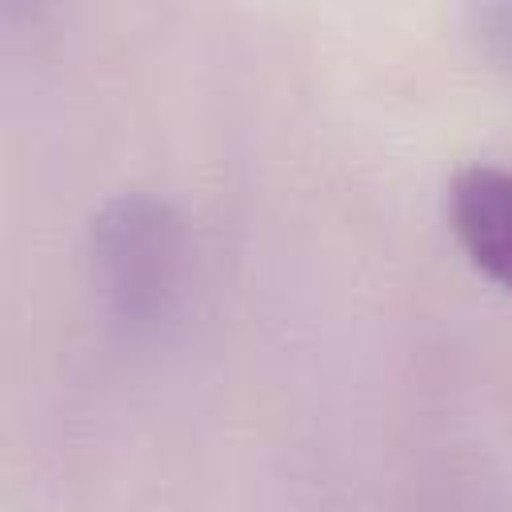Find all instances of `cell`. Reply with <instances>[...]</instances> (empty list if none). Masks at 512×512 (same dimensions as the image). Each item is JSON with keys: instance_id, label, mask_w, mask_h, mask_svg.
Wrapping results in <instances>:
<instances>
[{"instance_id": "7a4b0ae2", "label": "cell", "mask_w": 512, "mask_h": 512, "mask_svg": "<svg viewBox=\"0 0 512 512\" xmlns=\"http://www.w3.org/2000/svg\"><path fill=\"white\" fill-rule=\"evenodd\" d=\"M448 220L468 260L512 292V168H460L448 188Z\"/></svg>"}, {"instance_id": "3957f363", "label": "cell", "mask_w": 512, "mask_h": 512, "mask_svg": "<svg viewBox=\"0 0 512 512\" xmlns=\"http://www.w3.org/2000/svg\"><path fill=\"white\" fill-rule=\"evenodd\" d=\"M468 20H472V32L484 44V52L504 72H512V4H476L468 12Z\"/></svg>"}, {"instance_id": "6da1fadb", "label": "cell", "mask_w": 512, "mask_h": 512, "mask_svg": "<svg viewBox=\"0 0 512 512\" xmlns=\"http://www.w3.org/2000/svg\"><path fill=\"white\" fill-rule=\"evenodd\" d=\"M96 292L128 332L160 328L184 292V220L148 192L108 196L88 220Z\"/></svg>"}]
</instances>
